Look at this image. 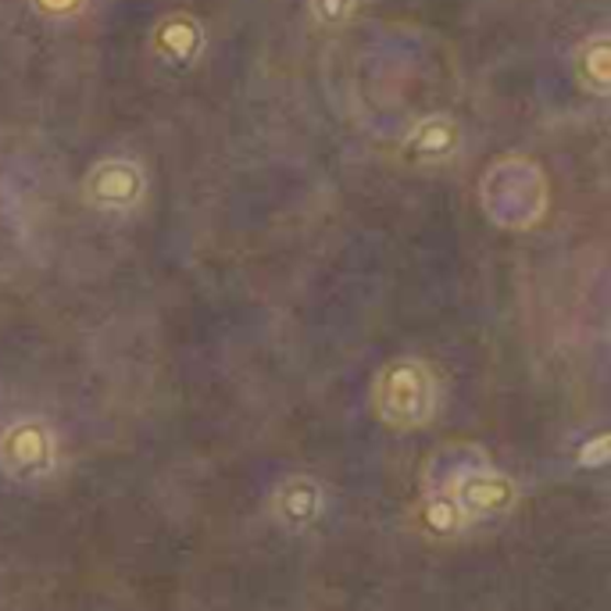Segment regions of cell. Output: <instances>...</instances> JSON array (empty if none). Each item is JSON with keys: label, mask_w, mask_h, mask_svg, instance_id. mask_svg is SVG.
<instances>
[{"label": "cell", "mask_w": 611, "mask_h": 611, "mask_svg": "<svg viewBox=\"0 0 611 611\" xmlns=\"http://www.w3.org/2000/svg\"><path fill=\"white\" fill-rule=\"evenodd\" d=\"M90 0H33V8L44 19H76Z\"/></svg>", "instance_id": "12"}, {"label": "cell", "mask_w": 611, "mask_h": 611, "mask_svg": "<svg viewBox=\"0 0 611 611\" xmlns=\"http://www.w3.org/2000/svg\"><path fill=\"white\" fill-rule=\"evenodd\" d=\"M361 0H308V11L318 25H326V30H340L354 15H358Z\"/></svg>", "instance_id": "11"}, {"label": "cell", "mask_w": 611, "mask_h": 611, "mask_svg": "<svg viewBox=\"0 0 611 611\" xmlns=\"http://www.w3.org/2000/svg\"><path fill=\"white\" fill-rule=\"evenodd\" d=\"M415 522L429 540H457L472 530L462 505L448 490H422V501L415 505Z\"/></svg>", "instance_id": "9"}, {"label": "cell", "mask_w": 611, "mask_h": 611, "mask_svg": "<svg viewBox=\"0 0 611 611\" xmlns=\"http://www.w3.org/2000/svg\"><path fill=\"white\" fill-rule=\"evenodd\" d=\"M443 490H448L454 501L462 505V511L468 516L472 525L505 519L522 501L519 483L511 479L508 472L497 468L490 457H479V462H472L465 472H457V476L443 486Z\"/></svg>", "instance_id": "4"}, {"label": "cell", "mask_w": 611, "mask_h": 611, "mask_svg": "<svg viewBox=\"0 0 611 611\" xmlns=\"http://www.w3.org/2000/svg\"><path fill=\"white\" fill-rule=\"evenodd\" d=\"M61 472V437L39 415L0 426V476L15 486H47Z\"/></svg>", "instance_id": "3"}, {"label": "cell", "mask_w": 611, "mask_h": 611, "mask_svg": "<svg viewBox=\"0 0 611 611\" xmlns=\"http://www.w3.org/2000/svg\"><path fill=\"white\" fill-rule=\"evenodd\" d=\"M150 50L161 65L176 68V72H186L201 61L204 54V25L190 11H169L165 19H158L155 33H150Z\"/></svg>", "instance_id": "7"}, {"label": "cell", "mask_w": 611, "mask_h": 611, "mask_svg": "<svg viewBox=\"0 0 611 611\" xmlns=\"http://www.w3.org/2000/svg\"><path fill=\"white\" fill-rule=\"evenodd\" d=\"M479 201L494 226L525 233L547 215V179L530 158H501L486 169Z\"/></svg>", "instance_id": "2"}, {"label": "cell", "mask_w": 611, "mask_h": 611, "mask_svg": "<svg viewBox=\"0 0 611 611\" xmlns=\"http://www.w3.org/2000/svg\"><path fill=\"white\" fill-rule=\"evenodd\" d=\"M576 76L582 82V90H590L593 97H604L611 87V44L608 33H593L590 39H582L576 50Z\"/></svg>", "instance_id": "10"}, {"label": "cell", "mask_w": 611, "mask_h": 611, "mask_svg": "<svg viewBox=\"0 0 611 611\" xmlns=\"http://www.w3.org/2000/svg\"><path fill=\"white\" fill-rule=\"evenodd\" d=\"M265 505H269V519L280 525L283 533L301 536V533H312L315 525L326 519L329 490L323 479L312 476V472H290V476L272 483Z\"/></svg>", "instance_id": "6"}, {"label": "cell", "mask_w": 611, "mask_h": 611, "mask_svg": "<svg viewBox=\"0 0 611 611\" xmlns=\"http://www.w3.org/2000/svg\"><path fill=\"white\" fill-rule=\"evenodd\" d=\"M440 397L443 391L437 369L419 354L391 358L376 369L369 386L372 419L394 433H419V429L433 426L443 405Z\"/></svg>", "instance_id": "1"}, {"label": "cell", "mask_w": 611, "mask_h": 611, "mask_svg": "<svg viewBox=\"0 0 611 611\" xmlns=\"http://www.w3.org/2000/svg\"><path fill=\"white\" fill-rule=\"evenodd\" d=\"M604 462H608V437L597 433V437H590V440L579 448V465H582V468H601Z\"/></svg>", "instance_id": "13"}, {"label": "cell", "mask_w": 611, "mask_h": 611, "mask_svg": "<svg viewBox=\"0 0 611 611\" xmlns=\"http://www.w3.org/2000/svg\"><path fill=\"white\" fill-rule=\"evenodd\" d=\"M462 150V122L448 111L422 115L405 136V155L415 165H448Z\"/></svg>", "instance_id": "8"}, {"label": "cell", "mask_w": 611, "mask_h": 611, "mask_svg": "<svg viewBox=\"0 0 611 611\" xmlns=\"http://www.w3.org/2000/svg\"><path fill=\"white\" fill-rule=\"evenodd\" d=\"M82 201L101 215H129L147 197V172L136 158L108 155L82 176Z\"/></svg>", "instance_id": "5"}]
</instances>
